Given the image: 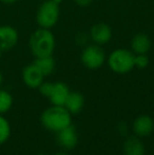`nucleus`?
<instances>
[{"label": "nucleus", "mask_w": 154, "mask_h": 155, "mask_svg": "<svg viewBox=\"0 0 154 155\" xmlns=\"http://www.w3.org/2000/svg\"><path fill=\"white\" fill-rule=\"evenodd\" d=\"M34 64L39 69V71L43 74V76H49L53 73L55 69V60L52 56H45V57L35 58Z\"/></svg>", "instance_id": "nucleus-15"}, {"label": "nucleus", "mask_w": 154, "mask_h": 155, "mask_svg": "<svg viewBox=\"0 0 154 155\" xmlns=\"http://www.w3.org/2000/svg\"><path fill=\"white\" fill-rule=\"evenodd\" d=\"M29 45L35 58L52 56L55 50V37L51 30L39 28L32 33Z\"/></svg>", "instance_id": "nucleus-2"}, {"label": "nucleus", "mask_w": 154, "mask_h": 155, "mask_svg": "<svg viewBox=\"0 0 154 155\" xmlns=\"http://www.w3.org/2000/svg\"><path fill=\"white\" fill-rule=\"evenodd\" d=\"M53 86H54V84H52V82L43 81L42 84L38 87L39 92H40L41 95L45 96V97H50V95H51V93H52V90H53Z\"/></svg>", "instance_id": "nucleus-19"}, {"label": "nucleus", "mask_w": 154, "mask_h": 155, "mask_svg": "<svg viewBox=\"0 0 154 155\" xmlns=\"http://www.w3.org/2000/svg\"><path fill=\"white\" fill-rule=\"evenodd\" d=\"M127 131H128V126H127V124L126 123H119L118 124V132L120 133V134H126L127 133Z\"/></svg>", "instance_id": "nucleus-21"}, {"label": "nucleus", "mask_w": 154, "mask_h": 155, "mask_svg": "<svg viewBox=\"0 0 154 155\" xmlns=\"http://www.w3.org/2000/svg\"><path fill=\"white\" fill-rule=\"evenodd\" d=\"M74 1H75V3H76L77 5L84 8V6L90 5V4L93 2V0H74Z\"/></svg>", "instance_id": "nucleus-20"}, {"label": "nucleus", "mask_w": 154, "mask_h": 155, "mask_svg": "<svg viewBox=\"0 0 154 155\" xmlns=\"http://www.w3.org/2000/svg\"><path fill=\"white\" fill-rule=\"evenodd\" d=\"M11 135V126L8 119L0 115V145L4 143Z\"/></svg>", "instance_id": "nucleus-17"}, {"label": "nucleus", "mask_w": 154, "mask_h": 155, "mask_svg": "<svg viewBox=\"0 0 154 155\" xmlns=\"http://www.w3.org/2000/svg\"><path fill=\"white\" fill-rule=\"evenodd\" d=\"M59 19V5L52 0H44L38 8L36 21L43 29L51 30Z\"/></svg>", "instance_id": "nucleus-4"}, {"label": "nucleus", "mask_w": 154, "mask_h": 155, "mask_svg": "<svg viewBox=\"0 0 154 155\" xmlns=\"http://www.w3.org/2000/svg\"><path fill=\"white\" fill-rule=\"evenodd\" d=\"M18 32L12 25H0V51L13 49L18 42Z\"/></svg>", "instance_id": "nucleus-7"}, {"label": "nucleus", "mask_w": 154, "mask_h": 155, "mask_svg": "<svg viewBox=\"0 0 154 155\" xmlns=\"http://www.w3.org/2000/svg\"><path fill=\"white\" fill-rule=\"evenodd\" d=\"M134 63H135V68L143 70L146 69L149 65V57L147 54H137L135 55V59H134Z\"/></svg>", "instance_id": "nucleus-18"}, {"label": "nucleus", "mask_w": 154, "mask_h": 155, "mask_svg": "<svg viewBox=\"0 0 154 155\" xmlns=\"http://www.w3.org/2000/svg\"><path fill=\"white\" fill-rule=\"evenodd\" d=\"M70 89L64 82L58 81L55 82L53 86V90L50 95V101L53 106H64L67 98L70 94Z\"/></svg>", "instance_id": "nucleus-12"}, {"label": "nucleus", "mask_w": 154, "mask_h": 155, "mask_svg": "<svg viewBox=\"0 0 154 155\" xmlns=\"http://www.w3.org/2000/svg\"><path fill=\"white\" fill-rule=\"evenodd\" d=\"M2 53H3V52L0 51V58H1V56H2Z\"/></svg>", "instance_id": "nucleus-26"}, {"label": "nucleus", "mask_w": 154, "mask_h": 155, "mask_svg": "<svg viewBox=\"0 0 154 155\" xmlns=\"http://www.w3.org/2000/svg\"><path fill=\"white\" fill-rule=\"evenodd\" d=\"M43 1H44V0H43Z\"/></svg>", "instance_id": "nucleus-27"}, {"label": "nucleus", "mask_w": 154, "mask_h": 155, "mask_svg": "<svg viewBox=\"0 0 154 155\" xmlns=\"http://www.w3.org/2000/svg\"><path fill=\"white\" fill-rule=\"evenodd\" d=\"M152 47L151 39L146 33H137L131 40V50L135 55L148 54Z\"/></svg>", "instance_id": "nucleus-11"}, {"label": "nucleus", "mask_w": 154, "mask_h": 155, "mask_svg": "<svg viewBox=\"0 0 154 155\" xmlns=\"http://www.w3.org/2000/svg\"><path fill=\"white\" fill-rule=\"evenodd\" d=\"M52 1H54L56 4H58V5H60V3H61V2L64 1V0H52Z\"/></svg>", "instance_id": "nucleus-24"}, {"label": "nucleus", "mask_w": 154, "mask_h": 155, "mask_svg": "<svg viewBox=\"0 0 154 155\" xmlns=\"http://www.w3.org/2000/svg\"><path fill=\"white\" fill-rule=\"evenodd\" d=\"M80 60L82 64L89 70H97L103 65L106 61V54L98 45H87L81 52Z\"/></svg>", "instance_id": "nucleus-5"}, {"label": "nucleus", "mask_w": 154, "mask_h": 155, "mask_svg": "<svg viewBox=\"0 0 154 155\" xmlns=\"http://www.w3.org/2000/svg\"><path fill=\"white\" fill-rule=\"evenodd\" d=\"M55 155H70L67 151H62V152H58V153H56Z\"/></svg>", "instance_id": "nucleus-23"}, {"label": "nucleus", "mask_w": 154, "mask_h": 155, "mask_svg": "<svg viewBox=\"0 0 154 155\" xmlns=\"http://www.w3.org/2000/svg\"><path fill=\"white\" fill-rule=\"evenodd\" d=\"M90 37L95 45H107L112 38V30L110 25H107V23H96L91 28Z\"/></svg>", "instance_id": "nucleus-8"}, {"label": "nucleus", "mask_w": 154, "mask_h": 155, "mask_svg": "<svg viewBox=\"0 0 154 155\" xmlns=\"http://www.w3.org/2000/svg\"><path fill=\"white\" fill-rule=\"evenodd\" d=\"M135 54L128 49H116L109 55L108 65L116 74H127L135 68Z\"/></svg>", "instance_id": "nucleus-3"}, {"label": "nucleus", "mask_w": 154, "mask_h": 155, "mask_svg": "<svg viewBox=\"0 0 154 155\" xmlns=\"http://www.w3.org/2000/svg\"><path fill=\"white\" fill-rule=\"evenodd\" d=\"M84 106V97L79 92H70L66 102H64V108L71 113V114H78L81 112L82 108Z\"/></svg>", "instance_id": "nucleus-14"}, {"label": "nucleus", "mask_w": 154, "mask_h": 155, "mask_svg": "<svg viewBox=\"0 0 154 155\" xmlns=\"http://www.w3.org/2000/svg\"><path fill=\"white\" fill-rule=\"evenodd\" d=\"M123 153L125 155H145L146 148L138 136H130L123 143Z\"/></svg>", "instance_id": "nucleus-13"}, {"label": "nucleus", "mask_w": 154, "mask_h": 155, "mask_svg": "<svg viewBox=\"0 0 154 155\" xmlns=\"http://www.w3.org/2000/svg\"><path fill=\"white\" fill-rule=\"evenodd\" d=\"M2 82H3V76H2V73L0 72V87H1Z\"/></svg>", "instance_id": "nucleus-25"}, {"label": "nucleus", "mask_w": 154, "mask_h": 155, "mask_svg": "<svg viewBox=\"0 0 154 155\" xmlns=\"http://www.w3.org/2000/svg\"><path fill=\"white\" fill-rule=\"evenodd\" d=\"M16 1L17 0H0V2H2L4 4H14Z\"/></svg>", "instance_id": "nucleus-22"}, {"label": "nucleus", "mask_w": 154, "mask_h": 155, "mask_svg": "<svg viewBox=\"0 0 154 155\" xmlns=\"http://www.w3.org/2000/svg\"><path fill=\"white\" fill-rule=\"evenodd\" d=\"M41 124L47 130L58 133L72 124V114L62 106L50 107L41 114Z\"/></svg>", "instance_id": "nucleus-1"}, {"label": "nucleus", "mask_w": 154, "mask_h": 155, "mask_svg": "<svg viewBox=\"0 0 154 155\" xmlns=\"http://www.w3.org/2000/svg\"><path fill=\"white\" fill-rule=\"evenodd\" d=\"M132 129L136 136L138 137H146L149 136L154 131V120L149 115H139L136 117L135 120L133 121Z\"/></svg>", "instance_id": "nucleus-9"}, {"label": "nucleus", "mask_w": 154, "mask_h": 155, "mask_svg": "<svg viewBox=\"0 0 154 155\" xmlns=\"http://www.w3.org/2000/svg\"><path fill=\"white\" fill-rule=\"evenodd\" d=\"M43 74L39 71V69L34 63L29 64L22 71V80L25 86L31 89H37L43 82Z\"/></svg>", "instance_id": "nucleus-10"}, {"label": "nucleus", "mask_w": 154, "mask_h": 155, "mask_svg": "<svg viewBox=\"0 0 154 155\" xmlns=\"http://www.w3.org/2000/svg\"><path fill=\"white\" fill-rule=\"evenodd\" d=\"M57 143L64 151H71L78 143V134L75 127L70 124L57 133Z\"/></svg>", "instance_id": "nucleus-6"}, {"label": "nucleus", "mask_w": 154, "mask_h": 155, "mask_svg": "<svg viewBox=\"0 0 154 155\" xmlns=\"http://www.w3.org/2000/svg\"><path fill=\"white\" fill-rule=\"evenodd\" d=\"M13 106V97L8 91L0 90V114L6 113Z\"/></svg>", "instance_id": "nucleus-16"}]
</instances>
